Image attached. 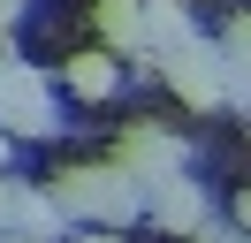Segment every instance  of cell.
Instances as JSON below:
<instances>
[{
    "instance_id": "cell-1",
    "label": "cell",
    "mask_w": 251,
    "mask_h": 243,
    "mask_svg": "<svg viewBox=\"0 0 251 243\" xmlns=\"http://www.w3.org/2000/svg\"><path fill=\"white\" fill-rule=\"evenodd\" d=\"M53 205L69 213V220H99V228H122L145 213V190L122 175V167H61L53 175Z\"/></svg>"
},
{
    "instance_id": "cell-2",
    "label": "cell",
    "mask_w": 251,
    "mask_h": 243,
    "mask_svg": "<svg viewBox=\"0 0 251 243\" xmlns=\"http://www.w3.org/2000/svg\"><path fill=\"white\" fill-rule=\"evenodd\" d=\"M160 69H168V91L183 106H228V53H221V46L190 38V46H175Z\"/></svg>"
},
{
    "instance_id": "cell-3",
    "label": "cell",
    "mask_w": 251,
    "mask_h": 243,
    "mask_svg": "<svg viewBox=\"0 0 251 243\" xmlns=\"http://www.w3.org/2000/svg\"><path fill=\"white\" fill-rule=\"evenodd\" d=\"M114 167H122L137 190H160V182L183 175V145H175L168 129H152V122H129L122 145H114Z\"/></svg>"
},
{
    "instance_id": "cell-4",
    "label": "cell",
    "mask_w": 251,
    "mask_h": 243,
    "mask_svg": "<svg viewBox=\"0 0 251 243\" xmlns=\"http://www.w3.org/2000/svg\"><path fill=\"white\" fill-rule=\"evenodd\" d=\"M53 91H46V76L23 61L16 76H8V91H0V129L8 137H53Z\"/></svg>"
},
{
    "instance_id": "cell-5",
    "label": "cell",
    "mask_w": 251,
    "mask_h": 243,
    "mask_svg": "<svg viewBox=\"0 0 251 243\" xmlns=\"http://www.w3.org/2000/svg\"><path fill=\"white\" fill-rule=\"evenodd\" d=\"M145 213H152V228H168V236H205V190L190 175L145 190Z\"/></svg>"
},
{
    "instance_id": "cell-6",
    "label": "cell",
    "mask_w": 251,
    "mask_h": 243,
    "mask_svg": "<svg viewBox=\"0 0 251 243\" xmlns=\"http://www.w3.org/2000/svg\"><path fill=\"white\" fill-rule=\"evenodd\" d=\"M69 213L53 205V190H31V182H16V213H8V243H53L61 236Z\"/></svg>"
},
{
    "instance_id": "cell-7",
    "label": "cell",
    "mask_w": 251,
    "mask_h": 243,
    "mask_svg": "<svg viewBox=\"0 0 251 243\" xmlns=\"http://www.w3.org/2000/svg\"><path fill=\"white\" fill-rule=\"evenodd\" d=\"M99 38H107V53H152L145 0H99Z\"/></svg>"
},
{
    "instance_id": "cell-8",
    "label": "cell",
    "mask_w": 251,
    "mask_h": 243,
    "mask_svg": "<svg viewBox=\"0 0 251 243\" xmlns=\"http://www.w3.org/2000/svg\"><path fill=\"white\" fill-rule=\"evenodd\" d=\"M145 38H152V53L168 61L175 46H190V8L183 0H145Z\"/></svg>"
},
{
    "instance_id": "cell-9",
    "label": "cell",
    "mask_w": 251,
    "mask_h": 243,
    "mask_svg": "<svg viewBox=\"0 0 251 243\" xmlns=\"http://www.w3.org/2000/svg\"><path fill=\"white\" fill-rule=\"evenodd\" d=\"M69 91H76V99H107L114 91V61L107 53H76L69 61Z\"/></svg>"
},
{
    "instance_id": "cell-10",
    "label": "cell",
    "mask_w": 251,
    "mask_h": 243,
    "mask_svg": "<svg viewBox=\"0 0 251 243\" xmlns=\"http://www.w3.org/2000/svg\"><path fill=\"white\" fill-rule=\"evenodd\" d=\"M228 61H251V15H228V38H221Z\"/></svg>"
},
{
    "instance_id": "cell-11",
    "label": "cell",
    "mask_w": 251,
    "mask_h": 243,
    "mask_svg": "<svg viewBox=\"0 0 251 243\" xmlns=\"http://www.w3.org/2000/svg\"><path fill=\"white\" fill-rule=\"evenodd\" d=\"M8 213H16V182L0 175V236H8Z\"/></svg>"
},
{
    "instance_id": "cell-12",
    "label": "cell",
    "mask_w": 251,
    "mask_h": 243,
    "mask_svg": "<svg viewBox=\"0 0 251 243\" xmlns=\"http://www.w3.org/2000/svg\"><path fill=\"white\" fill-rule=\"evenodd\" d=\"M236 228H244V236H251V190L236 197Z\"/></svg>"
},
{
    "instance_id": "cell-13",
    "label": "cell",
    "mask_w": 251,
    "mask_h": 243,
    "mask_svg": "<svg viewBox=\"0 0 251 243\" xmlns=\"http://www.w3.org/2000/svg\"><path fill=\"white\" fill-rule=\"evenodd\" d=\"M16 15H23V0H0V30H8V23H16Z\"/></svg>"
},
{
    "instance_id": "cell-14",
    "label": "cell",
    "mask_w": 251,
    "mask_h": 243,
    "mask_svg": "<svg viewBox=\"0 0 251 243\" xmlns=\"http://www.w3.org/2000/svg\"><path fill=\"white\" fill-rule=\"evenodd\" d=\"M198 243H251V236H213V228H205V236H198Z\"/></svg>"
},
{
    "instance_id": "cell-15",
    "label": "cell",
    "mask_w": 251,
    "mask_h": 243,
    "mask_svg": "<svg viewBox=\"0 0 251 243\" xmlns=\"http://www.w3.org/2000/svg\"><path fill=\"white\" fill-rule=\"evenodd\" d=\"M0 167H8V129H0Z\"/></svg>"
},
{
    "instance_id": "cell-16",
    "label": "cell",
    "mask_w": 251,
    "mask_h": 243,
    "mask_svg": "<svg viewBox=\"0 0 251 243\" xmlns=\"http://www.w3.org/2000/svg\"><path fill=\"white\" fill-rule=\"evenodd\" d=\"M107 243H122V236H107Z\"/></svg>"
}]
</instances>
